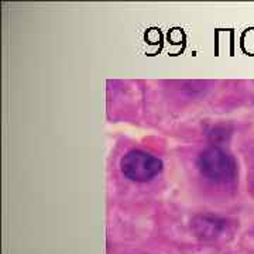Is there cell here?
I'll use <instances>...</instances> for the list:
<instances>
[{
    "instance_id": "1",
    "label": "cell",
    "mask_w": 254,
    "mask_h": 254,
    "mask_svg": "<svg viewBox=\"0 0 254 254\" xmlns=\"http://www.w3.org/2000/svg\"><path fill=\"white\" fill-rule=\"evenodd\" d=\"M200 173L209 181L216 184L232 182L237 175L236 160L220 147H209L198 157Z\"/></svg>"
},
{
    "instance_id": "2",
    "label": "cell",
    "mask_w": 254,
    "mask_h": 254,
    "mask_svg": "<svg viewBox=\"0 0 254 254\" xmlns=\"http://www.w3.org/2000/svg\"><path fill=\"white\" fill-rule=\"evenodd\" d=\"M120 170L130 181L148 182L161 173L163 163L160 158L145 151L131 150L122 158Z\"/></svg>"
},
{
    "instance_id": "3",
    "label": "cell",
    "mask_w": 254,
    "mask_h": 254,
    "mask_svg": "<svg viewBox=\"0 0 254 254\" xmlns=\"http://www.w3.org/2000/svg\"><path fill=\"white\" fill-rule=\"evenodd\" d=\"M223 227H225V220L216 216H199L195 220L196 233L205 239L218 236Z\"/></svg>"
}]
</instances>
